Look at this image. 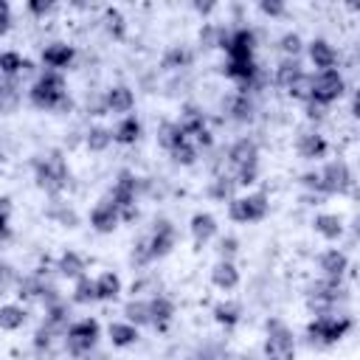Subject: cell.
I'll list each match as a JSON object with an SVG mask.
<instances>
[{
    "mask_svg": "<svg viewBox=\"0 0 360 360\" xmlns=\"http://www.w3.org/2000/svg\"><path fill=\"white\" fill-rule=\"evenodd\" d=\"M28 98L37 110H48V112H56V110H70V96H68V84H65V76L59 70H42L37 76V82L31 84L28 90Z\"/></svg>",
    "mask_w": 360,
    "mask_h": 360,
    "instance_id": "1",
    "label": "cell"
},
{
    "mask_svg": "<svg viewBox=\"0 0 360 360\" xmlns=\"http://www.w3.org/2000/svg\"><path fill=\"white\" fill-rule=\"evenodd\" d=\"M34 180L45 194H59L70 183V169L68 160L59 149H48L34 158Z\"/></svg>",
    "mask_w": 360,
    "mask_h": 360,
    "instance_id": "2",
    "label": "cell"
},
{
    "mask_svg": "<svg viewBox=\"0 0 360 360\" xmlns=\"http://www.w3.org/2000/svg\"><path fill=\"white\" fill-rule=\"evenodd\" d=\"M228 163H231V177L239 186H250L256 183L259 174V146L253 138H239L228 146Z\"/></svg>",
    "mask_w": 360,
    "mask_h": 360,
    "instance_id": "3",
    "label": "cell"
},
{
    "mask_svg": "<svg viewBox=\"0 0 360 360\" xmlns=\"http://www.w3.org/2000/svg\"><path fill=\"white\" fill-rule=\"evenodd\" d=\"M352 326H354V321H352L349 315L323 312V315H318V318H312V321L307 323V335H309L312 343L329 346V343H338L340 338H346V332H349Z\"/></svg>",
    "mask_w": 360,
    "mask_h": 360,
    "instance_id": "4",
    "label": "cell"
},
{
    "mask_svg": "<svg viewBox=\"0 0 360 360\" xmlns=\"http://www.w3.org/2000/svg\"><path fill=\"white\" fill-rule=\"evenodd\" d=\"M267 208H270V197L264 191H250V194L228 200V217L233 222H239V225L262 222L267 217Z\"/></svg>",
    "mask_w": 360,
    "mask_h": 360,
    "instance_id": "5",
    "label": "cell"
},
{
    "mask_svg": "<svg viewBox=\"0 0 360 360\" xmlns=\"http://www.w3.org/2000/svg\"><path fill=\"white\" fill-rule=\"evenodd\" d=\"M138 186H141V180H138V174H135V172H129V169H121V172L115 174L112 188H110V194H107V197L118 205L121 219H135V217H138V208H135Z\"/></svg>",
    "mask_w": 360,
    "mask_h": 360,
    "instance_id": "6",
    "label": "cell"
},
{
    "mask_svg": "<svg viewBox=\"0 0 360 360\" xmlns=\"http://www.w3.org/2000/svg\"><path fill=\"white\" fill-rule=\"evenodd\" d=\"M354 186V174L349 169V163L343 158L329 160L321 172H318V194L329 197V194H349Z\"/></svg>",
    "mask_w": 360,
    "mask_h": 360,
    "instance_id": "7",
    "label": "cell"
},
{
    "mask_svg": "<svg viewBox=\"0 0 360 360\" xmlns=\"http://www.w3.org/2000/svg\"><path fill=\"white\" fill-rule=\"evenodd\" d=\"M101 338V326L96 318H82V321H73L68 329H65V349L73 354V357H82L87 354Z\"/></svg>",
    "mask_w": 360,
    "mask_h": 360,
    "instance_id": "8",
    "label": "cell"
},
{
    "mask_svg": "<svg viewBox=\"0 0 360 360\" xmlns=\"http://www.w3.org/2000/svg\"><path fill=\"white\" fill-rule=\"evenodd\" d=\"M264 360H295V338H292V329L284 321L273 318L267 323Z\"/></svg>",
    "mask_w": 360,
    "mask_h": 360,
    "instance_id": "9",
    "label": "cell"
},
{
    "mask_svg": "<svg viewBox=\"0 0 360 360\" xmlns=\"http://www.w3.org/2000/svg\"><path fill=\"white\" fill-rule=\"evenodd\" d=\"M343 93H346V79H343V73H340L338 68H332V70H318V73L312 76L309 101L329 107V104H335Z\"/></svg>",
    "mask_w": 360,
    "mask_h": 360,
    "instance_id": "10",
    "label": "cell"
},
{
    "mask_svg": "<svg viewBox=\"0 0 360 360\" xmlns=\"http://www.w3.org/2000/svg\"><path fill=\"white\" fill-rule=\"evenodd\" d=\"M143 239H146L149 262H155V259H163L172 253V248L177 245V228L169 219H155L149 236H143Z\"/></svg>",
    "mask_w": 360,
    "mask_h": 360,
    "instance_id": "11",
    "label": "cell"
},
{
    "mask_svg": "<svg viewBox=\"0 0 360 360\" xmlns=\"http://www.w3.org/2000/svg\"><path fill=\"white\" fill-rule=\"evenodd\" d=\"M343 284L338 278H318L309 284V307L318 309V315L329 312L340 298H343Z\"/></svg>",
    "mask_w": 360,
    "mask_h": 360,
    "instance_id": "12",
    "label": "cell"
},
{
    "mask_svg": "<svg viewBox=\"0 0 360 360\" xmlns=\"http://www.w3.org/2000/svg\"><path fill=\"white\" fill-rule=\"evenodd\" d=\"M222 51H225L228 59H233V62L253 59V51H256V34H253L250 28H233V31H228V39H225Z\"/></svg>",
    "mask_w": 360,
    "mask_h": 360,
    "instance_id": "13",
    "label": "cell"
},
{
    "mask_svg": "<svg viewBox=\"0 0 360 360\" xmlns=\"http://www.w3.org/2000/svg\"><path fill=\"white\" fill-rule=\"evenodd\" d=\"M90 225H93V231H98V233H112V231L121 225V211H118V205H115L110 197H101V200L93 205V211H90Z\"/></svg>",
    "mask_w": 360,
    "mask_h": 360,
    "instance_id": "14",
    "label": "cell"
},
{
    "mask_svg": "<svg viewBox=\"0 0 360 360\" xmlns=\"http://www.w3.org/2000/svg\"><path fill=\"white\" fill-rule=\"evenodd\" d=\"M101 104H104V112L129 115V110L135 107V93H132V87H127V84H112V87L104 90Z\"/></svg>",
    "mask_w": 360,
    "mask_h": 360,
    "instance_id": "15",
    "label": "cell"
},
{
    "mask_svg": "<svg viewBox=\"0 0 360 360\" xmlns=\"http://www.w3.org/2000/svg\"><path fill=\"white\" fill-rule=\"evenodd\" d=\"M295 152H298L304 160H321V158H326L329 143H326V138H323L318 129H307V132H301V135L295 138Z\"/></svg>",
    "mask_w": 360,
    "mask_h": 360,
    "instance_id": "16",
    "label": "cell"
},
{
    "mask_svg": "<svg viewBox=\"0 0 360 360\" xmlns=\"http://www.w3.org/2000/svg\"><path fill=\"white\" fill-rule=\"evenodd\" d=\"M73 59H76V51H73V45H68V42H48L45 48H42V65L48 68V70H65V68H70L73 65Z\"/></svg>",
    "mask_w": 360,
    "mask_h": 360,
    "instance_id": "17",
    "label": "cell"
},
{
    "mask_svg": "<svg viewBox=\"0 0 360 360\" xmlns=\"http://www.w3.org/2000/svg\"><path fill=\"white\" fill-rule=\"evenodd\" d=\"M188 233L194 239V248L200 250L202 245H208L214 236H217V217L208 214V211H197L191 219H188Z\"/></svg>",
    "mask_w": 360,
    "mask_h": 360,
    "instance_id": "18",
    "label": "cell"
},
{
    "mask_svg": "<svg viewBox=\"0 0 360 360\" xmlns=\"http://www.w3.org/2000/svg\"><path fill=\"white\" fill-rule=\"evenodd\" d=\"M318 270L323 273V278H343L346 270H349V256L340 250V248H326L321 256H318Z\"/></svg>",
    "mask_w": 360,
    "mask_h": 360,
    "instance_id": "19",
    "label": "cell"
},
{
    "mask_svg": "<svg viewBox=\"0 0 360 360\" xmlns=\"http://www.w3.org/2000/svg\"><path fill=\"white\" fill-rule=\"evenodd\" d=\"M307 56H309V62H312L318 70H332V68L338 65V51H335V45L326 42V39H321V37L307 45Z\"/></svg>",
    "mask_w": 360,
    "mask_h": 360,
    "instance_id": "20",
    "label": "cell"
},
{
    "mask_svg": "<svg viewBox=\"0 0 360 360\" xmlns=\"http://www.w3.org/2000/svg\"><path fill=\"white\" fill-rule=\"evenodd\" d=\"M211 284H214L217 290H222V292L236 290V287H239V270H236V264L228 262V259H219V262L211 267Z\"/></svg>",
    "mask_w": 360,
    "mask_h": 360,
    "instance_id": "21",
    "label": "cell"
},
{
    "mask_svg": "<svg viewBox=\"0 0 360 360\" xmlns=\"http://www.w3.org/2000/svg\"><path fill=\"white\" fill-rule=\"evenodd\" d=\"M172 318H174V301L166 295H152L149 298V326L163 332Z\"/></svg>",
    "mask_w": 360,
    "mask_h": 360,
    "instance_id": "22",
    "label": "cell"
},
{
    "mask_svg": "<svg viewBox=\"0 0 360 360\" xmlns=\"http://www.w3.org/2000/svg\"><path fill=\"white\" fill-rule=\"evenodd\" d=\"M228 115H231L233 121H239V124L253 121V118H256V104H253L250 93H239V90H236V93L228 98Z\"/></svg>",
    "mask_w": 360,
    "mask_h": 360,
    "instance_id": "23",
    "label": "cell"
},
{
    "mask_svg": "<svg viewBox=\"0 0 360 360\" xmlns=\"http://www.w3.org/2000/svg\"><path fill=\"white\" fill-rule=\"evenodd\" d=\"M143 127L138 121V115H124L115 127H112V143H121V146H132L138 138H141Z\"/></svg>",
    "mask_w": 360,
    "mask_h": 360,
    "instance_id": "24",
    "label": "cell"
},
{
    "mask_svg": "<svg viewBox=\"0 0 360 360\" xmlns=\"http://www.w3.org/2000/svg\"><path fill=\"white\" fill-rule=\"evenodd\" d=\"M107 338H110L112 346L127 349V346H135V343H138L141 332H138V326H132V323H127V321H112V323L107 326Z\"/></svg>",
    "mask_w": 360,
    "mask_h": 360,
    "instance_id": "25",
    "label": "cell"
},
{
    "mask_svg": "<svg viewBox=\"0 0 360 360\" xmlns=\"http://www.w3.org/2000/svg\"><path fill=\"white\" fill-rule=\"evenodd\" d=\"M93 284H96V301H115V298L121 295V278H118V273H112V270L98 273V276L93 278Z\"/></svg>",
    "mask_w": 360,
    "mask_h": 360,
    "instance_id": "26",
    "label": "cell"
},
{
    "mask_svg": "<svg viewBox=\"0 0 360 360\" xmlns=\"http://www.w3.org/2000/svg\"><path fill=\"white\" fill-rule=\"evenodd\" d=\"M31 68H34L31 59L22 56L20 51H0V73H3L6 79H14V76H20V73H28Z\"/></svg>",
    "mask_w": 360,
    "mask_h": 360,
    "instance_id": "27",
    "label": "cell"
},
{
    "mask_svg": "<svg viewBox=\"0 0 360 360\" xmlns=\"http://www.w3.org/2000/svg\"><path fill=\"white\" fill-rule=\"evenodd\" d=\"M20 101H22V93H20V84L14 79H6L0 76V115H11L20 110Z\"/></svg>",
    "mask_w": 360,
    "mask_h": 360,
    "instance_id": "28",
    "label": "cell"
},
{
    "mask_svg": "<svg viewBox=\"0 0 360 360\" xmlns=\"http://www.w3.org/2000/svg\"><path fill=\"white\" fill-rule=\"evenodd\" d=\"M312 228H315V233H321L329 242H338L343 236V219L338 214H315Z\"/></svg>",
    "mask_w": 360,
    "mask_h": 360,
    "instance_id": "29",
    "label": "cell"
},
{
    "mask_svg": "<svg viewBox=\"0 0 360 360\" xmlns=\"http://www.w3.org/2000/svg\"><path fill=\"white\" fill-rule=\"evenodd\" d=\"M211 315H214V321H217L219 326L231 329V326H236V323L242 321V304H239V301H231V298H225V301L214 304Z\"/></svg>",
    "mask_w": 360,
    "mask_h": 360,
    "instance_id": "30",
    "label": "cell"
},
{
    "mask_svg": "<svg viewBox=\"0 0 360 360\" xmlns=\"http://www.w3.org/2000/svg\"><path fill=\"white\" fill-rule=\"evenodd\" d=\"M301 73H307L304 68H301V62H298V56H284L281 62H278V68H276V73H273V82L278 84V87H290Z\"/></svg>",
    "mask_w": 360,
    "mask_h": 360,
    "instance_id": "31",
    "label": "cell"
},
{
    "mask_svg": "<svg viewBox=\"0 0 360 360\" xmlns=\"http://www.w3.org/2000/svg\"><path fill=\"white\" fill-rule=\"evenodd\" d=\"M56 270H59V276H65V278H82V276H87L84 270H87V262L76 253V250H65L62 256H59V262H56Z\"/></svg>",
    "mask_w": 360,
    "mask_h": 360,
    "instance_id": "32",
    "label": "cell"
},
{
    "mask_svg": "<svg viewBox=\"0 0 360 360\" xmlns=\"http://www.w3.org/2000/svg\"><path fill=\"white\" fill-rule=\"evenodd\" d=\"M25 321H28V309L22 304H3L0 307V329L17 332L25 326Z\"/></svg>",
    "mask_w": 360,
    "mask_h": 360,
    "instance_id": "33",
    "label": "cell"
},
{
    "mask_svg": "<svg viewBox=\"0 0 360 360\" xmlns=\"http://www.w3.org/2000/svg\"><path fill=\"white\" fill-rule=\"evenodd\" d=\"M180 129H183V135L186 138H194L200 129H205V112L200 110V107H194V104H188V107H183V112H180Z\"/></svg>",
    "mask_w": 360,
    "mask_h": 360,
    "instance_id": "34",
    "label": "cell"
},
{
    "mask_svg": "<svg viewBox=\"0 0 360 360\" xmlns=\"http://www.w3.org/2000/svg\"><path fill=\"white\" fill-rule=\"evenodd\" d=\"M191 59H194V53H191L188 48H183V45H172V48L163 53L160 68H163V70H183V68L191 65Z\"/></svg>",
    "mask_w": 360,
    "mask_h": 360,
    "instance_id": "35",
    "label": "cell"
},
{
    "mask_svg": "<svg viewBox=\"0 0 360 360\" xmlns=\"http://www.w3.org/2000/svg\"><path fill=\"white\" fill-rule=\"evenodd\" d=\"M183 141H188V138L183 135V129H180L177 121H163V124H160V129H158V143H160L166 152H172V149L180 146Z\"/></svg>",
    "mask_w": 360,
    "mask_h": 360,
    "instance_id": "36",
    "label": "cell"
},
{
    "mask_svg": "<svg viewBox=\"0 0 360 360\" xmlns=\"http://www.w3.org/2000/svg\"><path fill=\"white\" fill-rule=\"evenodd\" d=\"M124 318L132 326H149V301L143 298H132L124 304Z\"/></svg>",
    "mask_w": 360,
    "mask_h": 360,
    "instance_id": "37",
    "label": "cell"
},
{
    "mask_svg": "<svg viewBox=\"0 0 360 360\" xmlns=\"http://www.w3.org/2000/svg\"><path fill=\"white\" fill-rule=\"evenodd\" d=\"M110 143H112V129H107V127H90L84 132V146L90 152H104Z\"/></svg>",
    "mask_w": 360,
    "mask_h": 360,
    "instance_id": "38",
    "label": "cell"
},
{
    "mask_svg": "<svg viewBox=\"0 0 360 360\" xmlns=\"http://www.w3.org/2000/svg\"><path fill=\"white\" fill-rule=\"evenodd\" d=\"M70 301H73V304H93V301H96V284H93V278H90V276L76 278Z\"/></svg>",
    "mask_w": 360,
    "mask_h": 360,
    "instance_id": "39",
    "label": "cell"
},
{
    "mask_svg": "<svg viewBox=\"0 0 360 360\" xmlns=\"http://www.w3.org/2000/svg\"><path fill=\"white\" fill-rule=\"evenodd\" d=\"M233 186H236V180H233L231 174H219V177L211 180V186H208V197H214V200H231Z\"/></svg>",
    "mask_w": 360,
    "mask_h": 360,
    "instance_id": "40",
    "label": "cell"
},
{
    "mask_svg": "<svg viewBox=\"0 0 360 360\" xmlns=\"http://www.w3.org/2000/svg\"><path fill=\"white\" fill-rule=\"evenodd\" d=\"M104 28H107L110 37L121 39V37L127 34V20H124V14H121L118 8H107V11H104Z\"/></svg>",
    "mask_w": 360,
    "mask_h": 360,
    "instance_id": "41",
    "label": "cell"
},
{
    "mask_svg": "<svg viewBox=\"0 0 360 360\" xmlns=\"http://www.w3.org/2000/svg\"><path fill=\"white\" fill-rule=\"evenodd\" d=\"M309 93H312V76L309 73H301L290 87H287V96L295 98V101H309Z\"/></svg>",
    "mask_w": 360,
    "mask_h": 360,
    "instance_id": "42",
    "label": "cell"
},
{
    "mask_svg": "<svg viewBox=\"0 0 360 360\" xmlns=\"http://www.w3.org/2000/svg\"><path fill=\"white\" fill-rule=\"evenodd\" d=\"M169 155H172V160L180 163V166H194V163H197V146H194L191 141H183V143L174 146Z\"/></svg>",
    "mask_w": 360,
    "mask_h": 360,
    "instance_id": "43",
    "label": "cell"
},
{
    "mask_svg": "<svg viewBox=\"0 0 360 360\" xmlns=\"http://www.w3.org/2000/svg\"><path fill=\"white\" fill-rule=\"evenodd\" d=\"M278 48H281L287 56H298V51H301V37H298L295 31H287V34L278 39Z\"/></svg>",
    "mask_w": 360,
    "mask_h": 360,
    "instance_id": "44",
    "label": "cell"
},
{
    "mask_svg": "<svg viewBox=\"0 0 360 360\" xmlns=\"http://www.w3.org/2000/svg\"><path fill=\"white\" fill-rule=\"evenodd\" d=\"M217 250H219V259L233 262V256H236V250H239V239H236V236H222Z\"/></svg>",
    "mask_w": 360,
    "mask_h": 360,
    "instance_id": "45",
    "label": "cell"
},
{
    "mask_svg": "<svg viewBox=\"0 0 360 360\" xmlns=\"http://www.w3.org/2000/svg\"><path fill=\"white\" fill-rule=\"evenodd\" d=\"M8 28H11V8H8L6 0H0V37H3Z\"/></svg>",
    "mask_w": 360,
    "mask_h": 360,
    "instance_id": "46",
    "label": "cell"
},
{
    "mask_svg": "<svg viewBox=\"0 0 360 360\" xmlns=\"http://www.w3.org/2000/svg\"><path fill=\"white\" fill-rule=\"evenodd\" d=\"M323 115H326V107H323V104L307 101V118H309V121H321Z\"/></svg>",
    "mask_w": 360,
    "mask_h": 360,
    "instance_id": "47",
    "label": "cell"
},
{
    "mask_svg": "<svg viewBox=\"0 0 360 360\" xmlns=\"http://www.w3.org/2000/svg\"><path fill=\"white\" fill-rule=\"evenodd\" d=\"M191 141H194V146H202V149H208V146L214 143V135H211V129L205 127V129H200V132H197Z\"/></svg>",
    "mask_w": 360,
    "mask_h": 360,
    "instance_id": "48",
    "label": "cell"
},
{
    "mask_svg": "<svg viewBox=\"0 0 360 360\" xmlns=\"http://www.w3.org/2000/svg\"><path fill=\"white\" fill-rule=\"evenodd\" d=\"M28 11L37 14V17H45L48 11H53V3H37V0H31L28 3Z\"/></svg>",
    "mask_w": 360,
    "mask_h": 360,
    "instance_id": "49",
    "label": "cell"
},
{
    "mask_svg": "<svg viewBox=\"0 0 360 360\" xmlns=\"http://www.w3.org/2000/svg\"><path fill=\"white\" fill-rule=\"evenodd\" d=\"M34 346H37V349H42V346L48 349V346H51V329H45V326L37 329V335H34Z\"/></svg>",
    "mask_w": 360,
    "mask_h": 360,
    "instance_id": "50",
    "label": "cell"
},
{
    "mask_svg": "<svg viewBox=\"0 0 360 360\" xmlns=\"http://www.w3.org/2000/svg\"><path fill=\"white\" fill-rule=\"evenodd\" d=\"M259 8H262L264 14H270V17L284 14V6H281V3H259Z\"/></svg>",
    "mask_w": 360,
    "mask_h": 360,
    "instance_id": "51",
    "label": "cell"
},
{
    "mask_svg": "<svg viewBox=\"0 0 360 360\" xmlns=\"http://www.w3.org/2000/svg\"><path fill=\"white\" fill-rule=\"evenodd\" d=\"M0 236H8V214H0Z\"/></svg>",
    "mask_w": 360,
    "mask_h": 360,
    "instance_id": "52",
    "label": "cell"
},
{
    "mask_svg": "<svg viewBox=\"0 0 360 360\" xmlns=\"http://www.w3.org/2000/svg\"><path fill=\"white\" fill-rule=\"evenodd\" d=\"M0 214H11V200L8 197H0Z\"/></svg>",
    "mask_w": 360,
    "mask_h": 360,
    "instance_id": "53",
    "label": "cell"
}]
</instances>
